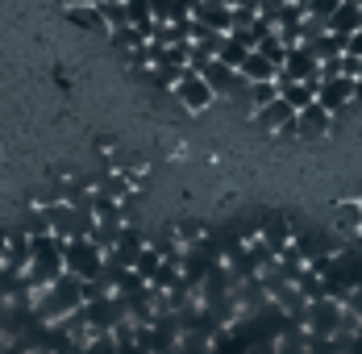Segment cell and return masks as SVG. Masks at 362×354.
<instances>
[{"label":"cell","instance_id":"6da1fadb","mask_svg":"<svg viewBox=\"0 0 362 354\" xmlns=\"http://www.w3.org/2000/svg\"><path fill=\"white\" fill-rule=\"evenodd\" d=\"M175 96H180V105H187L192 113H200V108H209L213 101H217V92L209 88V79L200 75V71H192V67H183V75L175 79V88H171Z\"/></svg>","mask_w":362,"mask_h":354},{"label":"cell","instance_id":"7a4b0ae2","mask_svg":"<svg viewBox=\"0 0 362 354\" xmlns=\"http://www.w3.org/2000/svg\"><path fill=\"white\" fill-rule=\"evenodd\" d=\"M354 88H358V79H350V75H329L317 84V105H325L333 117L341 113V108L354 105Z\"/></svg>","mask_w":362,"mask_h":354},{"label":"cell","instance_id":"3957f363","mask_svg":"<svg viewBox=\"0 0 362 354\" xmlns=\"http://www.w3.org/2000/svg\"><path fill=\"white\" fill-rule=\"evenodd\" d=\"M279 84H291V79H321V63H317V55L300 42V46H288V59H284V67L275 75Z\"/></svg>","mask_w":362,"mask_h":354},{"label":"cell","instance_id":"277c9868","mask_svg":"<svg viewBox=\"0 0 362 354\" xmlns=\"http://www.w3.org/2000/svg\"><path fill=\"white\" fill-rule=\"evenodd\" d=\"M329 125H333V113H329L325 105L313 101V105H304L300 113H296V125H291V130H296V138L313 142V138H325Z\"/></svg>","mask_w":362,"mask_h":354},{"label":"cell","instance_id":"5b68a950","mask_svg":"<svg viewBox=\"0 0 362 354\" xmlns=\"http://www.w3.org/2000/svg\"><path fill=\"white\" fill-rule=\"evenodd\" d=\"M192 21L229 34V30H233V4H229V0H196V4H192Z\"/></svg>","mask_w":362,"mask_h":354},{"label":"cell","instance_id":"8992f818","mask_svg":"<svg viewBox=\"0 0 362 354\" xmlns=\"http://www.w3.org/2000/svg\"><path fill=\"white\" fill-rule=\"evenodd\" d=\"M254 121H258L267 134H279V130H284V134H296V130H291V125H296V108H291L284 96H275L271 105L254 108Z\"/></svg>","mask_w":362,"mask_h":354},{"label":"cell","instance_id":"52a82bcc","mask_svg":"<svg viewBox=\"0 0 362 354\" xmlns=\"http://www.w3.org/2000/svg\"><path fill=\"white\" fill-rule=\"evenodd\" d=\"M329 30L341 38H350L354 30H362V4H354V0H341V8L329 17Z\"/></svg>","mask_w":362,"mask_h":354},{"label":"cell","instance_id":"ba28073f","mask_svg":"<svg viewBox=\"0 0 362 354\" xmlns=\"http://www.w3.org/2000/svg\"><path fill=\"white\" fill-rule=\"evenodd\" d=\"M238 71H242L250 84H258V79H275V75H279V67H275L262 50H250V55L242 59V67H238Z\"/></svg>","mask_w":362,"mask_h":354},{"label":"cell","instance_id":"9c48e42d","mask_svg":"<svg viewBox=\"0 0 362 354\" xmlns=\"http://www.w3.org/2000/svg\"><path fill=\"white\" fill-rule=\"evenodd\" d=\"M333 229L337 234H362V205L358 200H346L341 209L333 212Z\"/></svg>","mask_w":362,"mask_h":354},{"label":"cell","instance_id":"30bf717a","mask_svg":"<svg viewBox=\"0 0 362 354\" xmlns=\"http://www.w3.org/2000/svg\"><path fill=\"white\" fill-rule=\"evenodd\" d=\"M337 8H341V0H308V17H321V21H329Z\"/></svg>","mask_w":362,"mask_h":354},{"label":"cell","instance_id":"8fae6325","mask_svg":"<svg viewBox=\"0 0 362 354\" xmlns=\"http://www.w3.org/2000/svg\"><path fill=\"white\" fill-rule=\"evenodd\" d=\"M346 55H358L362 59V30H354V34L346 38Z\"/></svg>","mask_w":362,"mask_h":354},{"label":"cell","instance_id":"7c38bea8","mask_svg":"<svg viewBox=\"0 0 362 354\" xmlns=\"http://www.w3.org/2000/svg\"><path fill=\"white\" fill-rule=\"evenodd\" d=\"M354 105H362V79H358V88H354Z\"/></svg>","mask_w":362,"mask_h":354},{"label":"cell","instance_id":"4fadbf2b","mask_svg":"<svg viewBox=\"0 0 362 354\" xmlns=\"http://www.w3.org/2000/svg\"><path fill=\"white\" fill-rule=\"evenodd\" d=\"M296 4H304V8H308V0H296Z\"/></svg>","mask_w":362,"mask_h":354},{"label":"cell","instance_id":"5bb4252c","mask_svg":"<svg viewBox=\"0 0 362 354\" xmlns=\"http://www.w3.org/2000/svg\"><path fill=\"white\" fill-rule=\"evenodd\" d=\"M354 4H362V0H354Z\"/></svg>","mask_w":362,"mask_h":354},{"label":"cell","instance_id":"9a60e30c","mask_svg":"<svg viewBox=\"0 0 362 354\" xmlns=\"http://www.w3.org/2000/svg\"><path fill=\"white\" fill-rule=\"evenodd\" d=\"M358 205H362V200H358Z\"/></svg>","mask_w":362,"mask_h":354}]
</instances>
